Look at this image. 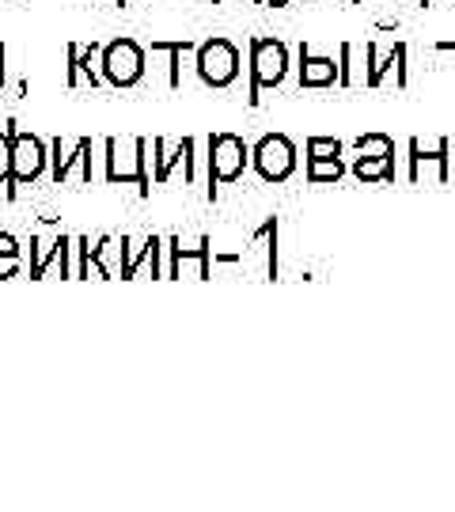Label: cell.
<instances>
[{"instance_id": "18", "label": "cell", "mask_w": 455, "mask_h": 512, "mask_svg": "<svg viewBox=\"0 0 455 512\" xmlns=\"http://www.w3.org/2000/svg\"><path fill=\"white\" fill-rule=\"evenodd\" d=\"M251 243L266 251V277L273 281V277H277V217L262 220V228L251 236Z\"/></svg>"}, {"instance_id": "9", "label": "cell", "mask_w": 455, "mask_h": 512, "mask_svg": "<svg viewBox=\"0 0 455 512\" xmlns=\"http://www.w3.org/2000/svg\"><path fill=\"white\" fill-rule=\"evenodd\" d=\"M406 152H410V171H406L410 183L418 186L421 175L433 167V171H437V183L448 186V175H452V171H448V164H452V141H448V137H440L433 148H425L418 137H414V141L406 145Z\"/></svg>"}, {"instance_id": "14", "label": "cell", "mask_w": 455, "mask_h": 512, "mask_svg": "<svg viewBox=\"0 0 455 512\" xmlns=\"http://www.w3.org/2000/svg\"><path fill=\"white\" fill-rule=\"evenodd\" d=\"M353 179L357 183H395V156H353Z\"/></svg>"}, {"instance_id": "6", "label": "cell", "mask_w": 455, "mask_h": 512, "mask_svg": "<svg viewBox=\"0 0 455 512\" xmlns=\"http://www.w3.org/2000/svg\"><path fill=\"white\" fill-rule=\"evenodd\" d=\"M99 73L114 88H137L145 80V50L133 38H114L99 50Z\"/></svg>"}, {"instance_id": "11", "label": "cell", "mask_w": 455, "mask_h": 512, "mask_svg": "<svg viewBox=\"0 0 455 512\" xmlns=\"http://www.w3.org/2000/svg\"><path fill=\"white\" fill-rule=\"evenodd\" d=\"M296 80L300 88H334L338 84V57L334 54H315L308 42H300L296 50Z\"/></svg>"}, {"instance_id": "22", "label": "cell", "mask_w": 455, "mask_h": 512, "mask_svg": "<svg viewBox=\"0 0 455 512\" xmlns=\"http://www.w3.org/2000/svg\"><path fill=\"white\" fill-rule=\"evenodd\" d=\"M8 175H12V137L8 129L0 133V183L8 186Z\"/></svg>"}, {"instance_id": "8", "label": "cell", "mask_w": 455, "mask_h": 512, "mask_svg": "<svg viewBox=\"0 0 455 512\" xmlns=\"http://www.w3.org/2000/svg\"><path fill=\"white\" fill-rule=\"evenodd\" d=\"M364 57H368V73H364V84H368V88H380L387 73H395V84H399V88L410 84V76H406V57H410L406 42H395L391 50H380L376 42H368V46H364Z\"/></svg>"}, {"instance_id": "20", "label": "cell", "mask_w": 455, "mask_h": 512, "mask_svg": "<svg viewBox=\"0 0 455 512\" xmlns=\"http://www.w3.org/2000/svg\"><path fill=\"white\" fill-rule=\"evenodd\" d=\"M346 145L338 141V137H308V145H304V160H319V156H342Z\"/></svg>"}, {"instance_id": "10", "label": "cell", "mask_w": 455, "mask_h": 512, "mask_svg": "<svg viewBox=\"0 0 455 512\" xmlns=\"http://www.w3.org/2000/svg\"><path fill=\"white\" fill-rule=\"evenodd\" d=\"M167 251H171V266H167V277H182V270L194 262L198 266V277L205 281V277L213 274V239H194V243H182L179 236H171L164 243Z\"/></svg>"}, {"instance_id": "17", "label": "cell", "mask_w": 455, "mask_h": 512, "mask_svg": "<svg viewBox=\"0 0 455 512\" xmlns=\"http://www.w3.org/2000/svg\"><path fill=\"white\" fill-rule=\"evenodd\" d=\"M148 148L156 152V183H167L171 179V167L182 164V141L179 145H167L164 137H152Z\"/></svg>"}, {"instance_id": "31", "label": "cell", "mask_w": 455, "mask_h": 512, "mask_svg": "<svg viewBox=\"0 0 455 512\" xmlns=\"http://www.w3.org/2000/svg\"><path fill=\"white\" fill-rule=\"evenodd\" d=\"M213 4H220V0H213Z\"/></svg>"}, {"instance_id": "3", "label": "cell", "mask_w": 455, "mask_h": 512, "mask_svg": "<svg viewBox=\"0 0 455 512\" xmlns=\"http://www.w3.org/2000/svg\"><path fill=\"white\" fill-rule=\"evenodd\" d=\"M107 183H137L141 198L152 194V175H148V141L145 137H129L118 141L110 137L107 145Z\"/></svg>"}, {"instance_id": "12", "label": "cell", "mask_w": 455, "mask_h": 512, "mask_svg": "<svg viewBox=\"0 0 455 512\" xmlns=\"http://www.w3.org/2000/svg\"><path fill=\"white\" fill-rule=\"evenodd\" d=\"M50 148H54V156H50V160H54V171H50L54 183H65L69 171H73V164H84V183H91V141L88 137H80V141H73V145L57 137Z\"/></svg>"}, {"instance_id": "28", "label": "cell", "mask_w": 455, "mask_h": 512, "mask_svg": "<svg viewBox=\"0 0 455 512\" xmlns=\"http://www.w3.org/2000/svg\"><path fill=\"white\" fill-rule=\"evenodd\" d=\"M429 4H433V0H421V8H429Z\"/></svg>"}, {"instance_id": "27", "label": "cell", "mask_w": 455, "mask_h": 512, "mask_svg": "<svg viewBox=\"0 0 455 512\" xmlns=\"http://www.w3.org/2000/svg\"><path fill=\"white\" fill-rule=\"evenodd\" d=\"M0 84H4V46H0Z\"/></svg>"}, {"instance_id": "4", "label": "cell", "mask_w": 455, "mask_h": 512, "mask_svg": "<svg viewBox=\"0 0 455 512\" xmlns=\"http://www.w3.org/2000/svg\"><path fill=\"white\" fill-rule=\"evenodd\" d=\"M251 167V145L239 133H213L209 137V202L217 198L220 186L236 183Z\"/></svg>"}, {"instance_id": "2", "label": "cell", "mask_w": 455, "mask_h": 512, "mask_svg": "<svg viewBox=\"0 0 455 512\" xmlns=\"http://www.w3.org/2000/svg\"><path fill=\"white\" fill-rule=\"evenodd\" d=\"M8 137H12V175H8V198L16 202L23 186H31L35 179H42V175H46V164H50V148L42 145L35 133L19 129L16 118L8 122Z\"/></svg>"}, {"instance_id": "19", "label": "cell", "mask_w": 455, "mask_h": 512, "mask_svg": "<svg viewBox=\"0 0 455 512\" xmlns=\"http://www.w3.org/2000/svg\"><path fill=\"white\" fill-rule=\"evenodd\" d=\"M353 152L357 156H395V141L387 133H364L353 141Z\"/></svg>"}, {"instance_id": "7", "label": "cell", "mask_w": 455, "mask_h": 512, "mask_svg": "<svg viewBox=\"0 0 455 512\" xmlns=\"http://www.w3.org/2000/svg\"><path fill=\"white\" fill-rule=\"evenodd\" d=\"M296 145H292L285 133H266L251 145V167L258 171L262 183H289L296 175Z\"/></svg>"}, {"instance_id": "5", "label": "cell", "mask_w": 455, "mask_h": 512, "mask_svg": "<svg viewBox=\"0 0 455 512\" xmlns=\"http://www.w3.org/2000/svg\"><path fill=\"white\" fill-rule=\"evenodd\" d=\"M194 65L209 88H232L239 80V46L232 38L213 35L194 46Z\"/></svg>"}, {"instance_id": "21", "label": "cell", "mask_w": 455, "mask_h": 512, "mask_svg": "<svg viewBox=\"0 0 455 512\" xmlns=\"http://www.w3.org/2000/svg\"><path fill=\"white\" fill-rule=\"evenodd\" d=\"M194 148H198L194 137H182V179H186V183L198 179V175H194Z\"/></svg>"}, {"instance_id": "30", "label": "cell", "mask_w": 455, "mask_h": 512, "mask_svg": "<svg viewBox=\"0 0 455 512\" xmlns=\"http://www.w3.org/2000/svg\"><path fill=\"white\" fill-rule=\"evenodd\" d=\"M353 4H364V0H353Z\"/></svg>"}, {"instance_id": "1", "label": "cell", "mask_w": 455, "mask_h": 512, "mask_svg": "<svg viewBox=\"0 0 455 512\" xmlns=\"http://www.w3.org/2000/svg\"><path fill=\"white\" fill-rule=\"evenodd\" d=\"M247 50H251V65H247V69H251L247 107H258V103H262V92L285 84V76H289V69H292V57H289V46H285L281 38H262V35L251 38Z\"/></svg>"}, {"instance_id": "29", "label": "cell", "mask_w": 455, "mask_h": 512, "mask_svg": "<svg viewBox=\"0 0 455 512\" xmlns=\"http://www.w3.org/2000/svg\"><path fill=\"white\" fill-rule=\"evenodd\" d=\"M118 8H126V0H118Z\"/></svg>"}, {"instance_id": "25", "label": "cell", "mask_w": 455, "mask_h": 512, "mask_svg": "<svg viewBox=\"0 0 455 512\" xmlns=\"http://www.w3.org/2000/svg\"><path fill=\"white\" fill-rule=\"evenodd\" d=\"M437 54H452L455 57V38H440V42H437Z\"/></svg>"}, {"instance_id": "15", "label": "cell", "mask_w": 455, "mask_h": 512, "mask_svg": "<svg viewBox=\"0 0 455 512\" xmlns=\"http://www.w3.org/2000/svg\"><path fill=\"white\" fill-rule=\"evenodd\" d=\"M148 50L167 57V88H179L182 84V54L194 50V38H167V42H152Z\"/></svg>"}, {"instance_id": "16", "label": "cell", "mask_w": 455, "mask_h": 512, "mask_svg": "<svg viewBox=\"0 0 455 512\" xmlns=\"http://www.w3.org/2000/svg\"><path fill=\"white\" fill-rule=\"evenodd\" d=\"M346 175V160L342 156H319V160H304V179L311 186L338 183Z\"/></svg>"}, {"instance_id": "24", "label": "cell", "mask_w": 455, "mask_h": 512, "mask_svg": "<svg viewBox=\"0 0 455 512\" xmlns=\"http://www.w3.org/2000/svg\"><path fill=\"white\" fill-rule=\"evenodd\" d=\"M0 255H19V239L12 232H0Z\"/></svg>"}, {"instance_id": "23", "label": "cell", "mask_w": 455, "mask_h": 512, "mask_svg": "<svg viewBox=\"0 0 455 512\" xmlns=\"http://www.w3.org/2000/svg\"><path fill=\"white\" fill-rule=\"evenodd\" d=\"M19 274V255H0V281Z\"/></svg>"}, {"instance_id": "13", "label": "cell", "mask_w": 455, "mask_h": 512, "mask_svg": "<svg viewBox=\"0 0 455 512\" xmlns=\"http://www.w3.org/2000/svg\"><path fill=\"white\" fill-rule=\"evenodd\" d=\"M99 50H103L99 42H91V46H69V88H80V84L99 88V84H103V76L95 69Z\"/></svg>"}, {"instance_id": "26", "label": "cell", "mask_w": 455, "mask_h": 512, "mask_svg": "<svg viewBox=\"0 0 455 512\" xmlns=\"http://www.w3.org/2000/svg\"><path fill=\"white\" fill-rule=\"evenodd\" d=\"M255 4H266V8H285L289 0H255Z\"/></svg>"}]
</instances>
